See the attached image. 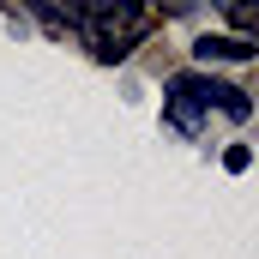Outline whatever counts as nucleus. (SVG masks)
Wrapping results in <instances>:
<instances>
[{"label": "nucleus", "mask_w": 259, "mask_h": 259, "mask_svg": "<svg viewBox=\"0 0 259 259\" xmlns=\"http://www.w3.org/2000/svg\"><path fill=\"white\" fill-rule=\"evenodd\" d=\"M145 24L151 18L133 0H84V6H66V30H78L97 61H121L133 42L145 36Z\"/></svg>", "instance_id": "obj_1"}, {"label": "nucleus", "mask_w": 259, "mask_h": 259, "mask_svg": "<svg viewBox=\"0 0 259 259\" xmlns=\"http://www.w3.org/2000/svg\"><path fill=\"white\" fill-rule=\"evenodd\" d=\"M193 55H199V61H253L259 49L247 42V36H199Z\"/></svg>", "instance_id": "obj_2"}, {"label": "nucleus", "mask_w": 259, "mask_h": 259, "mask_svg": "<svg viewBox=\"0 0 259 259\" xmlns=\"http://www.w3.org/2000/svg\"><path fill=\"white\" fill-rule=\"evenodd\" d=\"M229 18H235L241 30H253V24H259V12H253V6H229Z\"/></svg>", "instance_id": "obj_3"}]
</instances>
